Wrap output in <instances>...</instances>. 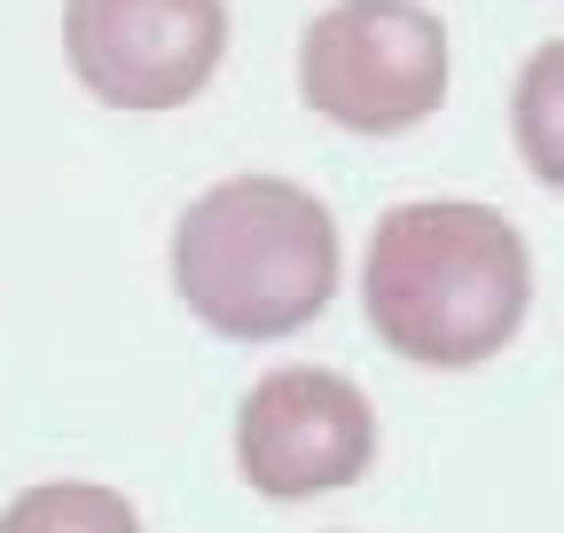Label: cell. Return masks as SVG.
<instances>
[{"instance_id":"cell-1","label":"cell","mask_w":564,"mask_h":533,"mask_svg":"<svg viewBox=\"0 0 564 533\" xmlns=\"http://www.w3.org/2000/svg\"><path fill=\"white\" fill-rule=\"evenodd\" d=\"M533 306V251L518 220L470 196H415L392 205L361 259V314L415 369L494 361Z\"/></svg>"},{"instance_id":"cell-2","label":"cell","mask_w":564,"mask_h":533,"mask_svg":"<svg viewBox=\"0 0 564 533\" xmlns=\"http://www.w3.org/2000/svg\"><path fill=\"white\" fill-rule=\"evenodd\" d=\"M337 220L314 188L282 173L212 181L173 220V298L228 346L299 338L337 298Z\"/></svg>"},{"instance_id":"cell-6","label":"cell","mask_w":564,"mask_h":533,"mask_svg":"<svg viewBox=\"0 0 564 533\" xmlns=\"http://www.w3.org/2000/svg\"><path fill=\"white\" fill-rule=\"evenodd\" d=\"M510 133H518L525 173L541 188H564V40L525 55V72L510 87Z\"/></svg>"},{"instance_id":"cell-3","label":"cell","mask_w":564,"mask_h":533,"mask_svg":"<svg viewBox=\"0 0 564 533\" xmlns=\"http://www.w3.org/2000/svg\"><path fill=\"white\" fill-rule=\"evenodd\" d=\"M299 95L345 133H408L447 102V24L423 0H329L299 40Z\"/></svg>"},{"instance_id":"cell-4","label":"cell","mask_w":564,"mask_h":533,"mask_svg":"<svg viewBox=\"0 0 564 533\" xmlns=\"http://www.w3.org/2000/svg\"><path fill=\"white\" fill-rule=\"evenodd\" d=\"M63 55L110 110H181L228 55V0H63Z\"/></svg>"},{"instance_id":"cell-5","label":"cell","mask_w":564,"mask_h":533,"mask_svg":"<svg viewBox=\"0 0 564 533\" xmlns=\"http://www.w3.org/2000/svg\"><path fill=\"white\" fill-rule=\"evenodd\" d=\"M377 463V409L337 369H267L236 409V471L267 502L337 494Z\"/></svg>"},{"instance_id":"cell-7","label":"cell","mask_w":564,"mask_h":533,"mask_svg":"<svg viewBox=\"0 0 564 533\" xmlns=\"http://www.w3.org/2000/svg\"><path fill=\"white\" fill-rule=\"evenodd\" d=\"M0 533H141V510L95 479H47L0 510Z\"/></svg>"}]
</instances>
